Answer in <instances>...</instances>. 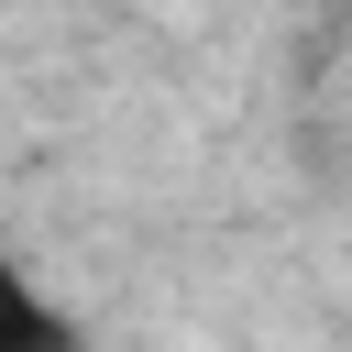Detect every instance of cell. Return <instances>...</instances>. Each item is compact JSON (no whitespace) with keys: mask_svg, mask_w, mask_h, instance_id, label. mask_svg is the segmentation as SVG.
<instances>
[{"mask_svg":"<svg viewBox=\"0 0 352 352\" xmlns=\"http://www.w3.org/2000/svg\"><path fill=\"white\" fill-rule=\"evenodd\" d=\"M0 352H88V341H77V319H66V308H55L11 253H0Z\"/></svg>","mask_w":352,"mask_h":352,"instance_id":"obj_1","label":"cell"}]
</instances>
